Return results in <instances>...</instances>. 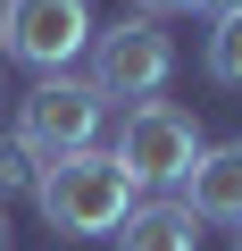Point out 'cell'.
I'll return each mask as SVG.
<instances>
[{
  "instance_id": "obj_7",
  "label": "cell",
  "mask_w": 242,
  "mask_h": 251,
  "mask_svg": "<svg viewBox=\"0 0 242 251\" xmlns=\"http://www.w3.org/2000/svg\"><path fill=\"white\" fill-rule=\"evenodd\" d=\"M117 251H200V218L184 201H134L126 226L109 234Z\"/></svg>"
},
{
  "instance_id": "obj_2",
  "label": "cell",
  "mask_w": 242,
  "mask_h": 251,
  "mask_svg": "<svg viewBox=\"0 0 242 251\" xmlns=\"http://www.w3.org/2000/svg\"><path fill=\"white\" fill-rule=\"evenodd\" d=\"M100 117H109V100H100L92 75H42L17 100V143L34 159H67V151H92L100 143Z\"/></svg>"
},
{
  "instance_id": "obj_11",
  "label": "cell",
  "mask_w": 242,
  "mask_h": 251,
  "mask_svg": "<svg viewBox=\"0 0 242 251\" xmlns=\"http://www.w3.org/2000/svg\"><path fill=\"white\" fill-rule=\"evenodd\" d=\"M192 9H209V17H225V9H242V0H192Z\"/></svg>"
},
{
  "instance_id": "obj_9",
  "label": "cell",
  "mask_w": 242,
  "mask_h": 251,
  "mask_svg": "<svg viewBox=\"0 0 242 251\" xmlns=\"http://www.w3.org/2000/svg\"><path fill=\"white\" fill-rule=\"evenodd\" d=\"M34 176H42V159L17 134H0V201H9V193H34Z\"/></svg>"
},
{
  "instance_id": "obj_4",
  "label": "cell",
  "mask_w": 242,
  "mask_h": 251,
  "mask_svg": "<svg viewBox=\"0 0 242 251\" xmlns=\"http://www.w3.org/2000/svg\"><path fill=\"white\" fill-rule=\"evenodd\" d=\"M176 75V42L159 17H117L92 34V84L100 100H159Z\"/></svg>"
},
{
  "instance_id": "obj_8",
  "label": "cell",
  "mask_w": 242,
  "mask_h": 251,
  "mask_svg": "<svg viewBox=\"0 0 242 251\" xmlns=\"http://www.w3.org/2000/svg\"><path fill=\"white\" fill-rule=\"evenodd\" d=\"M209 75L217 84H242V9H225L209 25Z\"/></svg>"
},
{
  "instance_id": "obj_13",
  "label": "cell",
  "mask_w": 242,
  "mask_h": 251,
  "mask_svg": "<svg viewBox=\"0 0 242 251\" xmlns=\"http://www.w3.org/2000/svg\"><path fill=\"white\" fill-rule=\"evenodd\" d=\"M0 100H9V84H0Z\"/></svg>"
},
{
  "instance_id": "obj_14",
  "label": "cell",
  "mask_w": 242,
  "mask_h": 251,
  "mask_svg": "<svg viewBox=\"0 0 242 251\" xmlns=\"http://www.w3.org/2000/svg\"><path fill=\"white\" fill-rule=\"evenodd\" d=\"M234 251H242V234H234Z\"/></svg>"
},
{
  "instance_id": "obj_5",
  "label": "cell",
  "mask_w": 242,
  "mask_h": 251,
  "mask_svg": "<svg viewBox=\"0 0 242 251\" xmlns=\"http://www.w3.org/2000/svg\"><path fill=\"white\" fill-rule=\"evenodd\" d=\"M192 159H200V126H192V109H176V100H134V109H126L117 168H126L134 184H184Z\"/></svg>"
},
{
  "instance_id": "obj_10",
  "label": "cell",
  "mask_w": 242,
  "mask_h": 251,
  "mask_svg": "<svg viewBox=\"0 0 242 251\" xmlns=\"http://www.w3.org/2000/svg\"><path fill=\"white\" fill-rule=\"evenodd\" d=\"M176 9H192V0H134V17H176Z\"/></svg>"
},
{
  "instance_id": "obj_3",
  "label": "cell",
  "mask_w": 242,
  "mask_h": 251,
  "mask_svg": "<svg viewBox=\"0 0 242 251\" xmlns=\"http://www.w3.org/2000/svg\"><path fill=\"white\" fill-rule=\"evenodd\" d=\"M92 0H0V50L25 59L34 75H67L92 50Z\"/></svg>"
},
{
  "instance_id": "obj_1",
  "label": "cell",
  "mask_w": 242,
  "mask_h": 251,
  "mask_svg": "<svg viewBox=\"0 0 242 251\" xmlns=\"http://www.w3.org/2000/svg\"><path fill=\"white\" fill-rule=\"evenodd\" d=\"M134 201H142V184L117 168V151H100V143H92V151H67V159H42V176H34V209H42V226L67 234V243L117 234Z\"/></svg>"
},
{
  "instance_id": "obj_12",
  "label": "cell",
  "mask_w": 242,
  "mask_h": 251,
  "mask_svg": "<svg viewBox=\"0 0 242 251\" xmlns=\"http://www.w3.org/2000/svg\"><path fill=\"white\" fill-rule=\"evenodd\" d=\"M0 251H9V209H0Z\"/></svg>"
},
{
  "instance_id": "obj_6",
  "label": "cell",
  "mask_w": 242,
  "mask_h": 251,
  "mask_svg": "<svg viewBox=\"0 0 242 251\" xmlns=\"http://www.w3.org/2000/svg\"><path fill=\"white\" fill-rule=\"evenodd\" d=\"M184 209L200 226H242V143H200L184 176Z\"/></svg>"
}]
</instances>
